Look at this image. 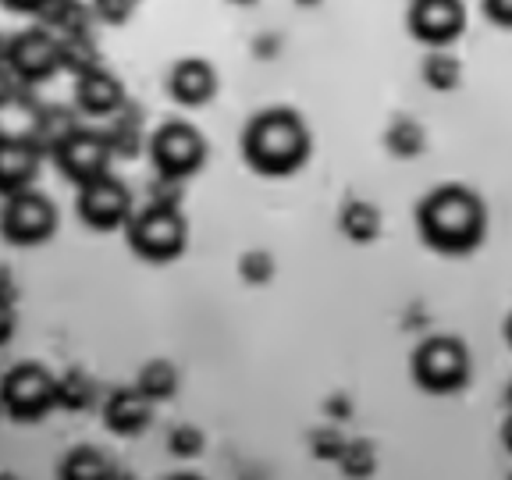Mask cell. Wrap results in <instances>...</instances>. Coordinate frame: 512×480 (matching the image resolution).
Wrapping results in <instances>:
<instances>
[{
	"instance_id": "6da1fadb",
	"label": "cell",
	"mask_w": 512,
	"mask_h": 480,
	"mask_svg": "<svg viewBox=\"0 0 512 480\" xmlns=\"http://www.w3.org/2000/svg\"><path fill=\"white\" fill-rule=\"evenodd\" d=\"M416 232L441 256H466L484 242L488 210L466 185H438L416 203Z\"/></svg>"
},
{
	"instance_id": "7a4b0ae2",
	"label": "cell",
	"mask_w": 512,
	"mask_h": 480,
	"mask_svg": "<svg viewBox=\"0 0 512 480\" xmlns=\"http://www.w3.org/2000/svg\"><path fill=\"white\" fill-rule=\"evenodd\" d=\"M242 157L249 171L264 178L296 175L310 157V132L306 121L288 107H267L256 118H249L242 132Z\"/></svg>"
},
{
	"instance_id": "3957f363",
	"label": "cell",
	"mask_w": 512,
	"mask_h": 480,
	"mask_svg": "<svg viewBox=\"0 0 512 480\" xmlns=\"http://www.w3.org/2000/svg\"><path fill=\"white\" fill-rule=\"evenodd\" d=\"M470 349L452 335H431L416 345L409 374L427 395H456L470 384Z\"/></svg>"
},
{
	"instance_id": "277c9868",
	"label": "cell",
	"mask_w": 512,
	"mask_h": 480,
	"mask_svg": "<svg viewBox=\"0 0 512 480\" xmlns=\"http://www.w3.org/2000/svg\"><path fill=\"white\" fill-rule=\"evenodd\" d=\"M128 249L146 260V264H171L185 253V239H189V224H185L182 210H164V207H143L132 214L125 224Z\"/></svg>"
},
{
	"instance_id": "5b68a950",
	"label": "cell",
	"mask_w": 512,
	"mask_h": 480,
	"mask_svg": "<svg viewBox=\"0 0 512 480\" xmlns=\"http://www.w3.org/2000/svg\"><path fill=\"white\" fill-rule=\"evenodd\" d=\"M0 402L15 424H36L57 409V377L40 363H15L0 381Z\"/></svg>"
},
{
	"instance_id": "8992f818",
	"label": "cell",
	"mask_w": 512,
	"mask_h": 480,
	"mask_svg": "<svg viewBox=\"0 0 512 480\" xmlns=\"http://www.w3.org/2000/svg\"><path fill=\"white\" fill-rule=\"evenodd\" d=\"M50 157H54L57 171L82 189V185L96 182V178L111 175L114 150H111V143H107L104 128L75 125L72 132H64V136L50 146Z\"/></svg>"
},
{
	"instance_id": "52a82bcc",
	"label": "cell",
	"mask_w": 512,
	"mask_h": 480,
	"mask_svg": "<svg viewBox=\"0 0 512 480\" xmlns=\"http://www.w3.org/2000/svg\"><path fill=\"white\" fill-rule=\"evenodd\" d=\"M4 64L22 86H40L61 72V40L50 32V25L22 29L4 47Z\"/></svg>"
},
{
	"instance_id": "ba28073f",
	"label": "cell",
	"mask_w": 512,
	"mask_h": 480,
	"mask_svg": "<svg viewBox=\"0 0 512 480\" xmlns=\"http://www.w3.org/2000/svg\"><path fill=\"white\" fill-rule=\"evenodd\" d=\"M150 160L160 178L185 182V178H192L203 168L207 143H203V136L189 121H168V125H160L150 136Z\"/></svg>"
},
{
	"instance_id": "9c48e42d",
	"label": "cell",
	"mask_w": 512,
	"mask_h": 480,
	"mask_svg": "<svg viewBox=\"0 0 512 480\" xmlns=\"http://www.w3.org/2000/svg\"><path fill=\"white\" fill-rule=\"evenodd\" d=\"M0 232L11 246H40L57 232V210L43 192H11L0 210Z\"/></svg>"
},
{
	"instance_id": "30bf717a",
	"label": "cell",
	"mask_w": 512,
	"mask_h": 480,
	"mask_svg": "<svg viewBox=\"0 0 512 480\" xmlns=\"http://www.w3.org/2000/svg\"><path fill=\"white\" fill-rule=\"evenodd\" d=\"M75 214H79V221L86 224L89 232H118V228H125L132 221V192L114 175L96 178V182L79 189Z\"/></svg>"
},
{
	"instance_id": "8fae6325",
	"label": "cell",
	"mask_w": 512,
	"mask_h": 480,
	"mask_svg": "<svg viewBox=\"0 0 512 480\" xmlns=\"http://www.w3.org/2000/svg\"><path fill=\"white\" fill-rule=\"evenodd\" d=\"M406 29L416 43H427L431 50L448 47L466 29L463 0H409Z\"/></svg>"
},
{
	"instance_id": "7c38bea8",
	"label": "cell",
	"mask_w": 512,
	"mask_h": 480,
	"mask_svg": "<svg viewBox=\"0 0 512 480\" xmlns=\"http://www.w3.org/2000/svg\"><path fill=\"white\" fill-rule=\"evenodd\" d=\"M125 104V86H121V79L114 72L96 64L89 72L75 75V107H79V114H86V118H111Z\"/></svg>"
},
{
	"instance_id": "4fadbf2b",
	"label": "cell",
	"mask_w": 512,
	"mask_h": 480,
	"mask_svg": "<svg viewBox=\"0 0 512 480\" xmlns=\"http://www.w3.org/2000/svg\"><path fill=\"white\" fill-rule=\"evenodd\" d=\"M153 406L143 392H139V384L132 388H114L104 402V427L118 438H139L146 427L153 424Z\"/></svg>"
},
{
	"instance_id": "5bb4252c",
	"label": "cell",
	"mask_w": 512,
	"mask_h": 480,
	"mask_svg": "<svg viewBox=\"0 0 512 480\" xmlns=\"http://www.w3.org/2000/svg\"><path fill=\"white\" fill-rule=\"evenodd\" d=\"M40 153L43 146L32 143V139H15V136L0 139V189H4V196L29 189L36 182Z\"/></svg>"
},
{
	"instance_id": "9a60e30c",
	"label": "cell",
	"mask_w": 512,
	"mask_h": 480,
	"mask_svg": "<svg viewBox=\"0 0 512 480\" xmlns=\"http://www.w3.org/2000/svg\"><path fill=\"white\" fill-rule=\"evenodd\" d=\"M168 93L175 96L182 107H203L214 100L217 93V72L210 61L200 57H182L168 75Z\"/></svg>"
},
{
	"instance_id": "2e32d148",
	"label": "cell",
	"mask_w": 512,
	"mask_h": 480,
	"mask_svg": "<svg viewBox=\"0 0 512 480\" xmlns=\"http://www.w3.org/2000/svg\"><path fill=\"white\" fill-rule=\"evenodd\" d=\"M104 132L118 160H136L143 153V111L136 104H125L118 114H111V125Z\"/></svg>"
},
{
	"instance_id": "e0dca14e",
	"label": "cell",
	"mask_w": 512,
	"mask_h": 480,
	"mask_svg": "<svg viewBox=\"0 0 512 480\" xmlns=\"http://www.w3.org/2000/svg\"><path fill=\"white\" fill-rule=\"evenodd\" d=\"M338 228L349 242L356 246H370V242L381 235V214H377L374 203H363V200H349L338 214Z\"/></svg>"
},
{
	"instance_id": "ac0fdd59",
	"label": "cell",
	"mask_w": 512,
	"mask_h": 480,
	"mask_svg": "<svg viewBox=\"0 0 512 480\" xmlns=\"http://www.w3.org/2000/svg\"><path fill=\"white\" fill-rule=\"evenodd\" d=\"M96 402V384L86 370H64L57 377V409L61 413H86Z\"/></svg>"
},
{
	"instance_id": "d6986e66",
	"label": "cell",
	"mask_w": 512,
	"mask_h": 480,
	"mask_svg": "<svg viewBox=\"0 0 512 480\" xmlns=\"http://www.w3.org/2000/svg\"><path fill=\"white\" fill-rule=\"evenodd\" d=\"M111 470L114 466L107 463L96 448H72L68 456L61 459V466H57V477L61 480H111Z\"/></svg>"
},
{
	"instance_id": "ffe728a7",
	"label": "cell",
	"mask_w": 512,
	"mask_h": 480,
	"mask_svg": "<svg viewBox=\"0 0 512 480\" xmlns=\"http://www.w3.org/2000/svg\"><path fill=\"white\" fill-rule=\"evenodd\" d=\"M427 136L424 128L416 125L413 118H395L392 125L384 128V150L392 153L395 160H416L424 153Z\"/></svg>"
},
{
	"instance_id": "44dd1931",
	"label": "cell",
	"mask_w": 512,
	"mask_h": 480,
	"mask_svg": "<svg viewBox=\"0 0 512 480\" xmlns=\"http://www.w3.org/2000/svg\"><path fill=\"white\" fill-rule=\"evenodd\" d=\"M57 40H61V72H72L82 75L89 68L100 64V54L93 47V32H57Z\"/></svg>"
},
{
	"instance_id": "7402d4cb",
	"label": "cell",
	"mask_w": 512,
	"mask_h": 480,
	"mask_svg": "<svg viewBox=\"0 0 512 480\" xmlns=\"http://www.w3.org/2000/svg\"><path fill=\"white\" fill-rule=\"evenodd\" d=\"M136 384L150 402H168V399H175V392H178V370L171 367L168 360H150V363H143Z\"/></svg>"
},
{
	"instance_id": "603a6c76",
	"label": "cell",
	"mask_w": 512,
	"mask_h": 480,
	"mask_svg": "<svg viewBox=\"0 0 512 480\" xmlns=\"http://www.w3.org/2000/svg\"><path fill=\"white\" fill-rule=\"evenodd\" d=\"M459 57H452L445 47H434L431 54L420 64V75H424V86H431L434 93H448V89L459 86Z\"/></svg>"
},
{
	"instance_id": "cb8c5ba5",
	"label": "cell",
	"mask_w": 512,
	"mask_h": 480,
	"mask_svg": "<svg viewBox=\"0 0 512 480\" xmlns=\"http://www.w3.org/2000/svg\"><path fill=\"white\" fill-rule=\"evenodd\" d=\"M338 470H342V477H374L377 470V456H374V445L370 441H345L342 456H338Z\"/></svg>"
},
{
	"instance_id": "d4e9b609",
	"label": "cell",
	"mask_w": 512,
	"mask_h": 480,
	"mask_svg": "<svg viewBox=\"0 0 512 480\" xmlns=\"http://www.w3.org/2000/svg\"><path fill=\"white\" fill-rule=\"evenodd\" d=\"M239 278L246 285H267L274 278V256L267 249H249L239 256Z\"/></svg>"
},
{
	"instance_id": "484cf974",
	"label": "cell",
	"mask_w": 512,
	"mask_h": 480,
	"mask_svg": "<svg viewBox=\"0 0 512 480\" xmlns=\"http://www.w3.org/2000/svg\"><path fill=\"white\" fill-rule=\"evenodd\" d=\"M168 452L175 459H196L203 452V431H200V427H189V424L171 427V434H168Z\"/></svg>"
},
{
	"instance_id": "4316f807",
	"label": "cell",
	"mask_w": 512,
	"mask_h": 480,
	"mask_svg": "<svg viewBox=\"0 0 512 480\" xmlns=\"http://www.w3.org/2000/svg\"><path fill=\"white\" fill-rule=\"evenodd\" d=\"M342 448H345V438L338 427H320V431L310 434V452H313V459H320V463H338Z\"/></svg>"
},
{
	"instance_id": "83f0119b",
	"label": "cell",
	"mask_w": 512,
	"mask_h": 480,
	"mask_svg": "<svg viewBox=\"0 0 512 480\" xmlns=\"http://www.w3.org/2000/svg\"><path fill=\"white\" fill-rule=\"evenodd\" d=\"M139 0H93V18L104 25H125L136 15Z\"/></svg>"
},
{
	"instance_id": "f1b7e54d",
	"label": "cell",
	"mask_w": 512,
	"mask_h": 480,
	"mask_svg": "<svg viewBox=\"0 0 512 480\" xmlns=\"http://www.w3.org/2000/svg\"><path fill=\"white\" fill-rule=\"evenodd\" d=\"M182 182H175V178H160L150 185V200H146V207H164V210H178L182 207Z\"/></svg>"
},
{
	"instance_id": "f546056e",
	"label": "cell",
	"mask_w": 512,
	"mask_h": 480,
	"mask_svg": "<svg viewBox=\"0 0 512 480\" xmlns=\"http://www.w3.org/2000/svg\"><path fill=\"white\" fill-rule=\"evenodd\" d=\"M480 8H484L488 22H495L498 29H512V0H480Z\"/></svg>"
},
{
	"instance_id": "4dcf8cb0",
	"label": "cell",
	"mask_w": 512,
	"mask_h": 480,
	"mask_svg": "<svg viewBox=\"0 0 512 480\" xmlns=\"http://www.w3.org/2000/svg\"><path fill=\"white\" fill-rule=\"evenodd\" d=\"M324 416H331V420H349L352 416V402L345 399V395H331L328 402H324Z\"/></svg>"
},
{
	"instance_id": "1f68e13d",
	"label": "cell",
	"mask_w": 512,
	"mask_h": 480,
	"mask_svg": "<svg viewBox=\"0 0 512 480\" xmlns=\"http://www.w3.org/2000/svg\"><path fill=\"white\" fill-rule=\"evenodd\" d=\"M43 4H47V0H4V8H8V11H22V15H40Z\"/></svg>"
},
{
	"instance_id": "d6a6232c",
	"label": "cell",
	"mask_w": 512,
	"mask_h": 480,
	"mask_svg": "<svg viewBox=\"0 0 512 480\" xmlns=\"http://www.w3.org/2000/svg\"><path fill=\"white\" fill-rule=\"evenodd\" d=\"M253 54H260V57H271V54H278V43H274L271 36H264V40H260V47H253Z\"/></svg>"
},
{
	"instance_id": "836d02e7",
	"label": "cell",
	"mask_w": 512,
	"mask_h": 480,
	"mask_svg": "<svg viewBox=\"0 0 512 480\" xmlns=\"http://www.w3.org/2000/svg\"><path fill=\"white\" fill-rule=\"evenodd\" d=\"M502 445H505V448H509V452H512V413L505 416V424H502Z\"/></svg>"
},
{
	"instance_id": "e575fe53",
	"label": "cell",
	"mask_w": 512,
	"mask_h": 480,
	"mask_svg": "<svg viewBox=\"0 0 512 480\" xmlns=\"http://www.w3.org/2000/svg\"><path fill=\"white\" fill-rule=\"evenodd\" d=\"M502 338H505V345L512 349V313L505 317V324H502Z\"/></svg>"
},
{
	"instance_id": "d590c367",
	"label": "cell",
	"mask_w": 512,
	"mask_h": 480,
	"mask_svg": "<svg viewBox=\"0 0 512 480\" xmlns=\"http://www.w3.org/2000/svg\"><path fill=\"white\" fill-rule=\"evenodd\" d=\"M299 8H317V4H324V0H296Z\"/></svg>"
},
{
	"instance_id": "8d00e7d4",
	"label": "cell",
	"mask_w": 512,
	"mask_h": 480,
	"mask_svg": "<svg viewBox=\"0 0 512 480\" xmlns=\"http://www.w3.org/2000/svg\"><path fill=\"white\" fill-rule=\"evenodd\" d=\"M228 4H235V8H253L256 0H228Z\"/></svg>"
},
{
	"instance_id": "74e56055",
	"label": "cell",
	"mask_w": 512,
	"mask_h": 480,
	"mask_svg": "<svg viewBox=\"0 0 512 480\" xmlns=\"http://www.w3.org/2000/svg\"><path fill=\"white\" fill-rule=\"evenodd\" d=\"M505 406H509V413H512V384L505 388Z\"/></svg>"
}]
</instances>
